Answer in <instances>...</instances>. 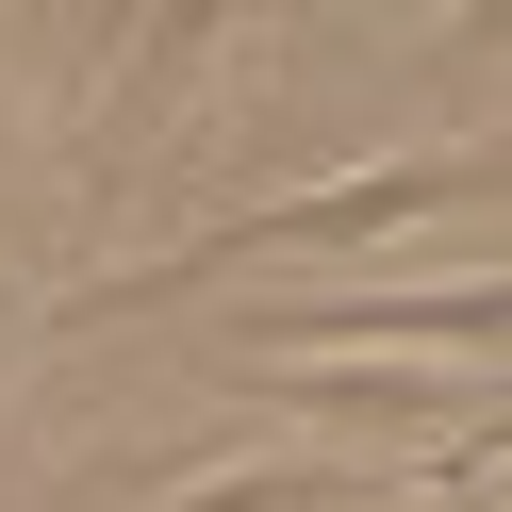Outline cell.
<instances>
[{
	"instance_id": "6da1fadb",
	"label": "cell",
	"mask_w": 512,
	"mask_h": 512,
	"mask_svg": "<svg viewBox=\"0 0 512 512\" xmlns=\"http://www.w3.org/2000/svg\"><path fill=\"white\" fill-rule=\"evenodd\" d=\"M496 199V149H380V166H347V182H298V199H248V215H215L199 248H166V265H133V281H100L83 314H166V298H199V281H232V265H298V248H364V232H413V215H479Z\"/></svg>"
},
{
	"instance_id": "7a4b0ae2",
	"label": "cell",
	"mask_w": 512,
	"mask_h": 512,
	"mask_svg": "<svg viewBox=\"0 0 512 512\" xmlns=\"http://www.w3.org/2000/svg\"><path fill=\"white\" fill-rule=\"evenodd\" d=\"M496 331H512L496 265H463V281H397V298H314V314H265L232 364H314V347H446V364H479V380H496Z\"/></svg>"
},
{
	"instance_id": "3957f363",
	"label": "cell",
	"mask_w": 512,
	"mask_h": 512,
	"mask_svg": "<svg viewBox=\"0 0 512 512\" xmlns=\"http://www.w3.org/2000/svg\"><path fill=\"white\" fill-rule=\"evenodd\" d=\"M232 380H265L281 413H331V430H496V380H347V364H232Z\"/></svg>"
},
{
	"instance_id": "277c9868",
	"label": "cell",
	"mask_w": 512,
	"mask_h": 512,
	"mask_svg": "<svg viewBox=\"0 0 512 512\" xmlns=\"http://www.w3.org/2000/svg\"><path fill=\"white\" fill-rule=\"evenodd\" d=\"M331 496H364V479L347 463H215V479H182L149 512H331Z\"/></svg>"
}]
</instances>
